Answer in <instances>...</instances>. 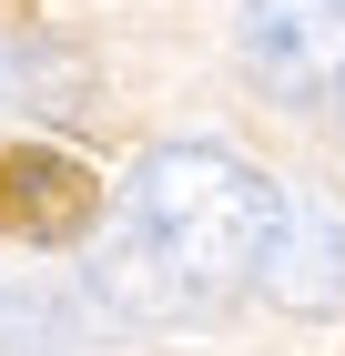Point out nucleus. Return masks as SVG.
I'll return each mask as SVG.
<instances>
[{"instance_id": "nucleus-1", "label": "nucleus", "mask_w": 345, "mask_h": 356, "mask_svg": "<svg viewBox=\"0 0 345 356\" xmlns=\"http://www.w3.org/2000/svg\"><path fill=\"white\" fill-rule=\"evenodd\" d=\"M274 204H285V184L224 143H153L122 184V214L102 224L81 285L122 326H193L213 305L254 296L264 245H274Z\"/></svg>"}, {"instance_id": "nucleus-2", "label": "nucleus", "mask_w": 345, "mask_h": 356, "mask_svg": "<svg viewBox=\"0 0 345 356\" xmlns=\"http://www.w3.org/2000/svg\"><path fill=\"white\" fill-rule=\"evenodd\" d=\"M234 61L254 72V92L285 112L345 102V0H244Z\"/></svg>"}, {"instance_id": "nucleus-6", "label": "nucleus", "mask_w": 345, "mask_h": 356, "mask_svg": "<svg viewBox=\"0 0 345 356\" xmlns=\"http://www.w3.org/2000/svg\"><path fill=\"white\" fill-rule=\"evenodd\" d=\"M10 92L41 122H92L102 112V61L81 51V41H61V31H21L10 41Z\"/></svg>"}, {"instance_id": "nucleus-7", "label": "nucleus", "mask_w": 345, "mask_h": 356, "mask_svg": "<svg viewBox=\"0 0 345 356\" xmlns=\"http://www.w3.org/2000/svg\"><path fill=\"white\" fill-rule=\"evenodd\" d=\"M10 102H21V92H10V41H0V112H10Z\"/></svg>"}, {"instance_id": "nucleus-3", "label": "nucleus", "mask_w": 345, "mask_h": 356, "mask_svg": "<svg viewBox=\"0 0 345 356\" xmlns=\"http://www.w3.org/2000/svg\"><path fill=\"white\" fill-rule=\"evenodd\" d=\"M254 296H264V305H285V316H345V214L325 204V193L285 184Z\"/></svg>"}, {"instance_id": "nucleus-4", "label": "nucleus", "mask_w": 345, "mask_h": 356, "mask_svg": "<svg viewBox=\"0 0 345 356\" xmlns=\"http://www.w3.org/2000/svg\"><path fill=\"white\" fill-rule=\"evenodd\" d=\"M112 336H122V316L92 285L41 265L0 275V356H112Z\"/></svg>"}, {"instance_id": "nucleus-5", "label": "nucleus", "mask_w": 345, "mask_h": 356, "mask_svg": "<svg viewBox=\"0 0 345 356\" xmlns=\"http://www.w3.org/2000/svg\"><path fill=\"white\" fill-rule=\"evenodd\" d=\"M92 214H102V184H92L71 153H41V143L0 153V234H21V245H71V234H92Z\"/></svg>"}]
</instances>
